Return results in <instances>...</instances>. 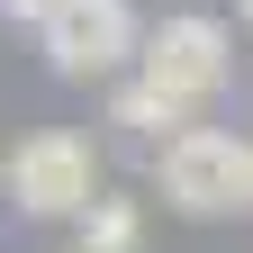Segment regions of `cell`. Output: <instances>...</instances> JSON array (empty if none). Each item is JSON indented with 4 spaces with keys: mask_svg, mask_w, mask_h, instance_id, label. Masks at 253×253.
<instances>
[{
    "mask_svg": "<svg viewBox=\"0 0 253 253\" xmlns=\"http://www.w3.org/2000/svg\"><path fill=\"white\" fill-rule=\"evenodd\" d=\"M0 9H9V18H18V27H54V18H63V9H73V0H0Z\"/></svg>",
    "mask_w": 253,
    "mask_h": 253,
    "instance_id": "52a82bcc",
    "label": "cell"
},
{
    "mask_svg": "<svg viewBox=\"0 0 253 253\" xmlns=\"http://www.w3.org/2000/svg\"><path fill=\"white\" fill-rule=\"evenodd\" d=\"M235 18H253V0H235Z\"/></svg>",
    "mask_w": 253,
    "mask_h": 253,
    "instance_id": "9c48e42d",
    "label": "cell"
},
{
    "mask_svg": "<svg viewBox=\"0 0 253 253\" xmlns=\"http://www.w3.org/2000/svg\"><path fill=\"white\" fill-rule=\"evenodd\" d=\"M136 244H145V208L136 199H100L73 226V253H136Z\"/></svg>",
    "mask_w": 253,
    "mask_h": 253,
    "instance_id": "8992f818",
    "label": "cell"
},
{
    "mask_svg": "<svg viewBox=\"0 0 253 253\" xmlns=\"http://www.w3.org/2000/svg\"><path fill=\"white\" fill-rule=\"evenodd\" d=\"M0 181H9V199H18V217H82L109 199L100 190V145L82 136V126H37V136H18V154L0 163Z\"/></svg>",
    "mask_w": 253,
    "mask_h": 253,
    "instance_id": "6da1fadb",
    "label": "cell"
},
{
    "mask_svg": "<svg viewBox=\"0 0 253 253\" xmlns=\"http://www.w3.org/2000/svg\"><path fill=\"white\" fill-rule=\"evenodd\" d=\"M136 82H154L181 118H199L217 90L235 82V37H226V18H208V9L154 18V27H145V54H136Z\"/></svg>",
    "mask_w": 253,
    "mask_h": 253,
    "instance_id": "7a4b0ae2",
    "label": "cell"
},
{
    "mask_svg": "<svg viewBox=\"0 0 253 253\" xmlns=\"http://www.w3.org/2000/svg\"><path fill=\"white\" fill-rule=\"evenodd\" d=\"M244 208H253V136H244Z\"/></svg>",
    "mask_w": 253,
    "mask_h": 253,
    "instance_id": "ba28073f",
    "label": "cell"
},
{
    "mask_svg": "<svg viewBox=\"0 0 253 253\" xmlns=\"http://www.w3.org/2000/svg\"><path fill=\"white\" fill-rule=\"evenodd\" d=\"M45 37V63L63 82H118L126 63L145 54V27H136V9L126 0H73L54 27H37Z\"/></svg>",
    "mask_w": 253,
    "mask_h": 253,
    "instance_id": "277c9868",
    "label": "cell"
},
{
    "mask_svg": "<svg viewBox=\"0 0 253 253\" xmlns=\"http://www.w3.org/2000/svg\"><path fill=\"white\" fill-rule=\"evenodd\" d=\"M244 136H253V126H244Z\"/></svg>",
    "mask_w": 253,
    "mask_h": 253,
    "instance_id": "30bf717a",
    "label": "cell"
},
{
    "mask_svg": "<svg viewBox=\"0 0 253 253\" xmlns=\"http://www.w3.org/2000/svg\"><path fill=\"white\" fill-rule=\"evenodd\" d=\"M154 190H163V208H181V217L244 208V136H226V126H181V136L154 154Z\"/></svg>",
    "mask_w": 253,
    "mask_h": 253,
    "instance_id": "3957f363",
    "label": "cell"
},
{
    "mask_svg": "<svg viewBox=\"0 0 253 253\" xmlns=\"http://www.w3.org/2000/svg\"><path fill=\"white\" fill-rule=\"evenodd\" d=\"M109 126H126V136H145L154 154H163V145L181 136L190 118H181V109H172V100H163V90H154V82H136V73H126V82L109 90Z\"/></svg>",
    "mask_w": 253,
    "mask_h": 253,
    "instance_id": "5b68a950",
    "label": "cell"
}]
</instances>
